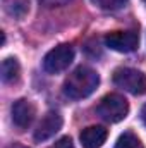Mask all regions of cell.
<instances>
[{
    "label": "cell",
    "instance_id": "cell-10",
    "mask_svg": "<svg viewBox=\"0 0 146 148\" xmlns=\"http://www.w3.org/2000/svg\"><path fill=\"white\" fill-rule=\"evenodd\" d=\"M115 148H145L141 140L134 134V133H124L119 136L117 143H115Z\"/></svg>",
    "mask_w": 146,
    "mask_h": 148
},
{
    "label": "cell",
    "instance_id": "cell-14",
    "mask_svg": "<svg viewBox=\"0 0 146 148\" xmlns=\"http://www.w3.org/2000/svg\"><path fill=\"white\" fill-rule=\"evenodd\" d=\"M141 119H143V122H145V126H146V105L143 107V110H141Z\"/></svg>",
    "mask_w": 146,
    "mask_h": 148
},
{
    "label": "cell",
    "instance_id": "cell-3",
    "mask_svg": "<svg viewBox=\"0 0 146 148\" xmlns=\"http://www.w3.org/2000/svg\"><path fill=\"white\" fill-rule=\"evenodd\" d=\"M113 83L132 95L146 93V74L132 67H119L113 73Z\"/></svg>",
    "mask_w": 146,
    "mask_h": 148
},
{
    "label": "cell",
    "instance_id": "cell-5",
    "mask_svg": "<svg viewBox=\"0 0 146 148\" xmlns=\"http://www.w3.org/2000/svg\"><path fill=\"white\" fill-rule=\"evenodd\" d=\"M105 45L122 53L134 52L139 45V35L138 31H112L105 36Z\"/></svg>",
    "mask_w": 146,
    "mask_h": 148
},
{
    "label": "cell",
    "instance_id": "cell-1",
    "mask_svg": "<svg viewBox=\"0 0 146 148\" xmlns=\"http://www.w3.org/2000/svg\"><path fill=\"white\" fill-rule=\"evenodd\" d=\"M100 84V76L96 71H93L91 67L81 66L77 69H74L69 74V77L64 83V93L65 97L72 98V100H81L89 97Z\"/></svg>",
    "mask_w": 146,
    "mask_h": 148
},
{
    "label": "cell",
    "instance_id": "cell-8",
    "mask_svg": "<svg viewBox=\"0 0 146 148\" xmlns=\"http://www.w3.org/2000/svg\"><path fill=\"white\" fill-rule=\"evenodd\" d=\"M107 136H108V131L103 126H89L81 131L79 140L84 148H100L107 141Z\"/></svg>",
    "mask_w": 146,
    "mask_h": 148
},
{
    "label": "cell",
    "instance_id": "cell-16",
    "mask_svg": "<svg viewBox=\"0 0 146 148\" xmlns=\"http://www.w3.org/2000/svg\"><path fill=\"white\" fill-rule=\"evenodd\" d=\"M145 3H146V0H145Z\"/></svg>",
    "mask_w": 146,
    "mask_h": 148
},
{
    "label": "cell",
    "instance_id": "cell-4",
    "mask_svg": "<svg viewBox=\"0 0 146 148\" xmlns=\"http://www.w3.org/2000/svg\"><path fill=\"white\" fill-rule=\"evenodd\" d=\"M74 59V50L71 45L62 43L55 48H52L45 59H43V69L48 74H59L62 71H65Z\"/></svg>",
    "mask_w": 146,
    "mask_h": 148
},
{
    "label": "cell",
    "instance_id": "cell-6",
    "mask_svg": "<svg viewBox=\"0 0 146 148\" xmlns=\"http://www.w3.org/2000/svg\"><path fill=\"white\" fill-rule=\"evenodd\" d=\"M62 127V115L55 110H50L43 115L40 121L36 131H35V140L36 141H46L50 140L55 133H59Z\"/></svg>",
    "mask_w": 146,
    "mask_h": 148
},
{
    "label": "cell",
    "instance_id": "cell-2",
    "mask_svg": "<svg viewBox=\"0 0 146 148\" xmlns=\"http://www.w3.org/2000/svg\"><path fill=\"white\" fill-rule=\"evenodd\" d=\"M96 112L107 122H120L129 114V103L122 95L110 93V95L103 97L100 100V103L96 107Z\"/></svg>",
    "mask_w": 146,
    "mask_h": 148
},
{
    "label": "cell",
    "instance_id": "cell-11",
    "mask_svg": "<svg viewBox=\"0 0 146 148\" xmlns=\"http://www.w3.org/2000/svg\"><path fill=\"white\" fill-rule=\"evenodd\" d=\"M91 2L103 10H117L120 7H124L127 0H91Z\"/></svg>",
    "mask_w": 146,
    "mask_h": 148
},
{
    "label": "cell",
    "instance_id": "cell-7",
    "mask_svg": "<svg viewBox=\"0 0 146 148\" xmlns=\"http://www.w3.org/2000/svg\"><path fill=\"white\" fill-rule=\"evenodd\" d=\"M35 115H36V109L29 100L21 98V100L14 102V105H12V121L19 129H26L33 122Z\"/></svg>",
    "mask_w": 146,
    "mask_h": 148
},
{
    "label": "cell",
    "instance_id": "cell-12",
    "mask_svg": "<svg viewBox=\"0 0 146 148\" xmlns=\"http://www.w3.org/2000/svg\"><path fill=\"white\" fill-rule=\"evenodd\" d=\"M50 148H74V145H72V140L69 136H64V138H60L55 145H52Z\"/></svg>",
    "mask_w": 146,
    "mask_h": 148
},
{
    "label": "cell",
    "instance_id": "cell-15",
    "mask_svg": "<svg viewBox=\"0 0 146 148\" xmlns=\"http://www.w3.org/2000/svg\"><path fill=\"white\" fill-rule=\"evenodd\" d=\"M9 148H26V147H21V145H12V147H9Z\"/></svg>",
    "mask_w": 146,
    "mask_h": 148
},
{
    "label": "cell",
    "instance_id": "cell-13",
    "mask_svg": "<svg viewBox=\"0 0 146 148\" xmlns=\"http://www.w3.org/2000/svg\"><path fill=\"white\" fill-rule=\"evenodd\" d=\"M67 2H71V0H40V3L45 7H62Z\"/></svg>",
    "mask_w": 146,
    "mask_h": 148
},
{
    "label": "cell",
    "instance_id": "cell-9",
    "mask_svg": "<svg viewBox=\"0 0 146 148\" xmlns=\"http://www.w3.org/2000/svg\"><path fill=\"white\" fill-rule=\"evenodd\" d=\"M21 76V66L17 62V59L14 57H7L2 62V79L3 83H16Z\"/></svg>",
    "mask_w": 146,
    "mask_h": 148
}]
</instances>
